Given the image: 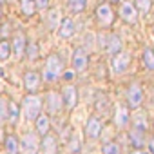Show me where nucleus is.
Listing matches in <instances>:
<instances>
[{
	"mask_svg": "<svg viewBox=\"0 0 154 154\" xmlns=\"http://www.w3.org/2000/svg\"><path fill=\"white\" fill-rule=\"evenodd\" d=\"M96 20L103 26V27H107V26H111L112 24V20H114V15H112V9L107 6V4H102L98 9H96Z\"/></svg>",
	"mask_w": 154,
	"mask_h": 154,
	"instance_id": "obj_5",
	"label": "nucleus"
},
{
	"mask_svg": "<svg viewBox=\"0 0 154 154\" xmlns=\"http://www.w3.org/2000/svg\"><path fill=\"white\" fill-rule=\"evenodd\" d=\"M36 147H38V141H36V136L33 132L26 134L24 140H22V149L26 154H36Z\"/></svg>",
	"mask_w": 154,
	"mask_h": 154,
	"instance_id": "obj_9",
	"label": "nucleus"
},
{
	"mask_svg": "<svg viewBox=\"0 0 154 154\" xmlns=\"http://www.w3.org/2000/svg\"><path fill=\"white\" fill-rule=\"evenodd\" d=\"M27 54H29V58H35V56H36V45L29 44V45H27Z\"/></svg>",
	"mask_w": 154,
	"mask_h": 154,
	"instance_id": "obj_32",
	"label": "nucleus"
},
{
	"mask_svg": "<svg viewBox=\"0 0 154 154\" xmlns=\"http://www.w3.org/2000/svg\"><path fill=\"white\" fill-rule=\"evenodd\" d=\"M134 4L141 13H149L150 9V0H134Z\"/></svg>",
	"mask_w": 154,
	"mask_h": 154,
	"instance_id": "obj_25",
	"label": "nucleus"
},
{
	"mask_svg": "<svg viewBox=\"0 0 154 154\" xmlns=\"http://www.w3.org/2000/svg\"><path fill=\"white\" fill-rule=\"evenodd\" d=\"M6 149H8L9 154H18V150H20L18 140H17L15 136H8V138H6Z\"/></svg>",
	"mask_w": 154,
	"mask_h": 154,
	"instance_id": "obj_19",
	"label": "nucleus"
},
{
	"mask_svg": "<svg viewBox=\"0 0 154 154\" xmlns=\"http://www.w3.org/2000/svg\"><path fill=\"white\" fill-rule=\"evenodd\" d=\"M132 154H147V152H143V150H134Z\"/></svg>",
	"mask_w": 154,
	"mask_h": 154,
	"instance_id": "obj_34",
	"label": "nucleus"
},
{
	"mask_svg": "<svg viewBox=\"0 0 154 154\" xmlns=\"http://www.w3.org/2000/svg\"><path fill=\"white\" fill-rule=\"evenodd\" d=\"M120 47H122V44H120V38H118V36H111L109 53H111V54H114V53H118V51H120Z\"/></svg>",
	"mask_w": 154,
	"mask_h": 154,
	"instance_id": "obj_26",
	"label": "nucleus"
},
{
	"mask_svg": "<svg viewBox=\"0 0 154 154\" xmlns=\"http://www.w3.org/2000/svg\"><path fill=\"white\" fill-rule=\"evenodd\" d=\"M9 120H11L13 123H17V120H18V107H17L15 103L9 105Z\"/></svg>",
	"mask_w": 154,
	"mask_h": 154,
	"instance_id": "obj_29",
	"label": "nucleus"
},
{
	"mask_svg": "<svg viewBox=\"0 0 154 154\" xmlns=\"http://www.w3.org/2000/svg\"><path fill=\"white\" fill-rule=\"evenodd\" d=\"M129 63H131V54L129 53H120L114 60H112V69H114V72H125L127 71V67H129Z\"/></svg>",
	"mask_w": 154,
	"mask_h": 154,
	"instance_id": "obj_6",
	"label": "nucleus"
},
{
	"mask_svg": "<svg viewBox=\"0 0 154 154\" xmlns=\"http://www.w3.org/2000/svg\"><path fill=\"white\" fill-rule=\"evenodd\" d=\"M8 116H9V114H8V103H6V100L0 98V123H2Z\"/></svg>",
	"mask_w": 154,
	"mask_h": 154,
	"instance_id": "obj_27",
	"label": "nucleus"
},
{
	"mask_svg": "<svg viewBox=\"0 0 154 154\" xmlns=\"http://www.w3.org/2000/svg\"><path fill=\"white\" fill-rule=\"evenodd\" d=\"M42 145H44V154H56V140L53 136H45Z\"/></svg>",
	"mask_w": 154,
	"mask_h": 154,
	"instance_id": "obj_16",
	"label": "nucleus"
},
{
	"mask_svg": "<svg viewBox=\"0 0 154 154\" xmlns=\"http://www.w3.org/2000/svg\"><path fill=\"white\" fill-rule=\"evenodd\" d=\"M0 18H2V8H0Z\"/></svg>",
	"mask_w": 154,
	"mask_h": 154,
	"instance_id": "obj_35",
	"label": "nucleus"
},
{
	"mask_svg": "<svg viewBox=\"0 0 154 154\" xmlns=\"http://www.w3.org/2000/svg\"><path fill=\"white\" fill-rule=\"evenodd\" d=\"M127 100H129V107L131 109H138L141 105V100H143V93H141V87L132 84L127 91Z\"/></svg>",
	"mask_w": 154,
	"mask_h": 154,
	"instance_id": "obj_3",
	"label": "nucleus"
},
{
	"mask_svg": "<svg viewBox=\"0 0 154 154\" xmlns=\"http://www.w3.org/2000/svg\"><path fill=\"white\" fill-rule=\"evenodd\" d=\"M63 102L67 105V109H72L76 105V102H78V93H76V89L72 85H65L63 87Z\"/></svg>",
	"mask_w": 154,
	"mask_h": 154,
	"instance_id": "obj_7",
	"label": "nucleus"
},
{
	"mask_svg": "<svg viewBox=\"0 0 154 154\" xmlns=\"http://www.w3.org/2000/svg\"><path fill=\"white\" fill-rule=\"evenodd\" d=\"M45 100H47V107H49L51 112H58V111L62 109V102H63V98L58 96V93H47Z\"/></svg>",
	"mask_w": 154,
	"mask_h": 154,
	"instance_id": "obj_12",
	"label": "nucleus"
},
{
	"mask_svg": "<svg viewBox=\"0 0 154 154\" xmlns=\"http://www.w3.org/2000/svg\"><path fill=\"white\" fill-rule=\"evenodd\" d=\"M60 36L62 38H69V36H72L74 35V22L72 20H69V18H65L63 22H62V26H60Z\"/></svg>",
	"mask_w": 154,
	"mask_h": 154,
	"instance_id": "obj_13",
	"label": "nucleus"
},
{
	"mask_svg": "<svg viewBox=\"0 0 154 154\" xmlns=\"http://www.w3.org/2000/svg\"><path fill=\"white\" fill-rule=\"evenodd\" d=\"M13 44H15V45H13V49H15V56H22V53H24V45H26V38H24V35H22V33H17Z\"/></svg>",
	"mask_w": 154,
	"mask_h": 154,
	"instance_id": "obj_14",
	"label": "nucleus"
},
{
	"mask_svg": "<svg viewBox=\"0 0 154 154\" xmlns=\"http://www.w3.org/2000/svg\"><path fill=\"white\" fill-rule=\"evenodd\" d=\"M114 122H116L118 127H123L129 122V111H127V107H118V112L114 116Z\"/></svg>",
	"mask_w": 154,
	"mask_h": 154,
	"instance_id": "obj_15",
	"label": "nucleus"
},
{
	"mask_svg": "<svg viewBox=\"0 0 154 154\" xmlns=\"http://www.w3.org/2000/svg\"><path fill=\"white\" fill-rule=\"evenodd\" d=\"M62 60H60V56H56V54H51L49 58H47V62H45V69H44V78L47 80V82H53V80H56L58 76H60V72H62Z\"/></svg>",
	"mask_w": 154,
	"mask_h": 154,
	"instance_id": "obj_1",
	"label": "nucleus"
},
{
	"mask_svg": "<svg viewBox=\"0 0 154 154\" xmlns=\"http://www.w3.org/2000/svg\"><path fill=\"white\" fill-rule=\"evenodd\" d=\"M134 129L145 132V129H147V118H145L143 112H138V114L134 116Z\"/></svg>",
	"mask_w": 154,
	"mask_h": 154,
	"instance_id": "obj_21",
	"label": "nucleus"
},
{
	"mask_svg": "<svg viewBox=\"0 0 154 154\" xmlns=\"http://www.w3.org/2000/svg\"><path fill=\"white\" fill-rule=\"evenodd\" d=\"M58 15H60V13H58L56 9L49 13V22H51V27H53V29L56 27V18H58Z\"/></svg>",
	"mask_w": 154,
	"mask_h": 154,
	"instance_id": "obj_30",
	"label": "nucleus"
},
{
	"mask_svg": "<svg viewBox=\"0 0 154 154\" xmlns=\"http://www.w3.org/2000/svg\"><path fill=\"white\" fill-rule=\"evenodd\" d=\"M72 63H74L76 71L85 69V65H87V53H85L84 49H76V51L72 53Z\"/></svg>",
	"mask_w": 154,
	"mask_h": 154,
	"instance_id": "obj_11",
	"label": "nucleus"
},
{
	"mask_svg": "<svg viewBox=\"0 0 154 154\" xmlns=\"http://www.w3.org/2000/svg\"><path fill=\"white\" fill-rule=\"evenodd\" d=\"M38 85H40V76L36 72H33V71L26 72V76H24V87L29 93H35L38 89Z\"/></svg>",
	"mask_w": 154,
	"mask_h": 154,
	"instance_id": "obj_8",
	"label": "nucleus"
},
{
	"mask_svg": "<svg viewBox=\"0 0 154 154\" xmlns=\"http://www.w3.org/2000/svg\"><path fill=\"white\" fill-rule=\"evenodd\" d=\"M9 53H11L9 42L2 40V42H0V60H8V58H9Z\"/></svg>",
	"mask_w": 154,
	"mask_h": 154,
	"instance_id": "obj_23",
	"label": "nucleus"
},
{
	"mask_svg": "<svg viewBox=\"0 0 154 154\" xmlns=\"http://www.w3.org/2000/svg\"><path fill=\"white\" fill-rule=\"evenodd\" d=\"M141 134H143L141 131H136V129L131 131V140H132V143H134L136 147H141V145H143V138H141Z\"/></svg>",
	"mask_w": 154,
	"mask_h": 154,
	"instance_id": "obj_24",
	"label": "nucleus"
},
{
	"mask_svg": "<svg viewBox=\"0 0 154 154\" xmlns=\"http://www.w3.org/2000/svg\"><path fill=\"white\" fill-rule=\"evenodd\" d=\"M85 4H87V0H69L67 2V8L72 11V13H80L85 9Z\"/></svg>",
	"mask_w": 154,
	"mask_h": 154,
	"instance_id": "obj_20",
	"label": "nucleus"
},
{
	"mask_svg": "<svg viewBox=\"0 0 154 154\" xmlns=\"http://www.w3.org/2000/svg\"><path fill=\"white\" fill-rule=\"evenodd\" d=\"M20 6H22V13L26 17H33L36 11V4L35 0H20Z\"/></svg>",
	"mask_w": 154,
	"mask_h": 154,
	"instance_id": "obj_17",
	"label": "nucleus"
},
{
	"mask_svg": "<svg viewBox=\"0 0 154 154\" xmlns=\"http://www.w3.org/2000/svg\"><path fill=\"white\" fill-rule=\"evenodd\" d=\"M103 154H120V149L116 143H107L103 147Z\"/></svg>",
	"mask_w": 154,
	"mask_h": 154,
	"instance_id": "obj_28",
	"label": "nucleus"
},
{
	"mask_svg": "<svg viewBox=\"0 0 154 154\" xmlns=\"http://www.w3.org/2000/svg\"><path fill=\"white\" fill-rule=\"evenodd\" d=\"M143 63L147 69H154V51L149 47L143 51Z\"/></svg>",
	"mask_w": 154,
	"mask_h": 154,
	"instance_id": "obj_22",
	"label": "nucleus"
},
{
	"mask_svg": "<svg viewBox=\"0 0 154 154\" xmlns=\"http://www.w3.org/2000/svg\"><path fill=\"white\" fill-rule=\"evenodd\" d=\"M36 131H38L42 136L47 134V131H49V118H47V116L40 114V116L36 118Z\"/></svg>",
	"mask_w": 154,
	"mask_h": 154,
	"instance_id": "obj_18",
	"label": "nucleus"
},
{
	"mask_svg": "<svg viewBox=\"0 0 154 154\" xmlns=\"http://www.w3.org/2000/svg\"><path fill=\"white\" fill-rule=\"evenodd\" d=\"M150 150H152V154H154V138L150 140Z\"/></svg>",
	"mask_w": 154,
	"mask_h": 154,
	"instance_id": "obj_33",
	"label": "nucleus"
},
{
	"mask_svg": "<svg viewBox=\"0 0 154 154\" xmlns=\"http://www.w3.org/2000/svg\"><path fill=\"white\" fill-rule=\"evenodd\" d=\"M100 131H102V123H100V120L96 116H93L87 122V125H85V134L89 138H98L100 136Z\"/></svg>",
	"mask_w": 154,
	"mask_h": 154,
	"instance_id": "obj_10",
	"label": "nucleus"
},
{
	"mask_svg": "<svg viewBox=\"0 0 154 154\" xmlns=\"http://www.w3.org/2000/svg\"><path fill=\"white\" fill-rule=\"evenodd\" d=\"M120 17H122V20H125L127 24H136V20H138L136 8H134L131 2H123V4L120 6Z\"/></svg>",
	"mask_w": 154,
	"mask_h": 154,
	"instance_id": "obj_4",
	"label": "nucleus"
},
{
	"mask_svg": "<svg viewBox=\"0 0 154 154\" xmlns=\"http://www.w3.org/2000/svg\"><path fill=\"white\" fill-rule=\"evenodd\" d=\"M24 111H26V118L31 122V120H36L40 116V98L36 96H27L24 100Z\"/></svg>",
	"mask_w": 154,
	"mask_h": 154,
	"instance_id": "obj_2",
	"label": "nucleus"
},
{
	"mask_svg": "<svg viewBox=\"0 0 154 154\" xmlns=\"http://www.w3.org/2000/svg\"><path fill=\"white\" fill-rule=\"evenodd\" d=\"M35 4H36V8H40V9H47V8H49V0H35Z\"/></svg>",
	"mask_w": 154,
	"mask_h": 154,
	"instance_id": "obj_31",
	"label": "nucleus"
}]
</instances>
